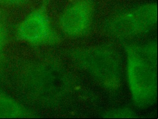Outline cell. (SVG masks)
Wrapping results in <instances>:
<instances>
[{
    "label": "cell",
    "instance_id": "obj_1",
    "mask_svg": "<svg viewBox=\"0 0 158 119\" xmlns=\"http://www.w3.org/2000/svg\"><path fill=\"white\" fill-rule=\"evenodd\" d=\"M156 48L151 44L132 46L127 51V73L134 102L148 106L156 97Z\"/></svg>",
    "mask_w": 158,
    "mask_h": 119
},
{
    "label": "cell",
    "instance_id": "obj_2",
    "mask_svg": "<svg viewBox=\"0 0 158 119\" xmlns=\"http://www.w3.org/2000/svg\"><path fill=\"white\" fill-rule=\"evenodd\" d=\"M58 72L55 67L44 65L28 68L23 79L26 92L39 101H49L56 97L59 88Z\"/></svg>",
    "mask_w": 158,
    "mask_h": 119
},
{
    "label": "cell",
    "instance_id": "obj_3",
    "mask_svg": "<svg viewBox=\"0 0 158 119\" xmlns=\"http://www.w3.org/2000/svg\"><path fill=\"white\" fill-rule=\"evenodd\" d=\"M156 6L147 5L127 11L110 22V31L122 37H132L148 31L156 22Z\"/></svg>",
    "mask_w": 158,
    "mask_h": 119
},
{
    "label": "cell",
    "instance_id": "obj_4",
    "mask_svg": "<svg viewBox=\"0 0 158 119\" xmlns=\"http://www.w3.org/2000/svg\"><path fill=\"white\" fill-rule=\"evenodd\" d=\"M83 64L98 81L105 86L115 87L119 81V64L110 50L96 49L85 51Z\"/></svg>",
    "mask_w": 158,
    "mask_h": 119
},
{
    "label": "cell",
    "instance_id": "obj_5",
    "mask_svg": "<svg viewBox=\"0 0 158 119\" xmlns=\"http://www.w3.org/2000/svg\"><path fill=\"white\" fill-rule=\"evenodd\" d=\"M93 17L92 4L85 0L77 1L64 10L60 19L61 28L69 36L80 37L90 29Z\"/></svg>",
    "mask_w": 158,
    "mask_h": 119
},
{
    "label": "cell",
    "instance_id": "obj_6",
    "mask_svg": "<svg viewBox=\"0 0 158 119\" xmlns=\"http://www.w3.org/2000/svg\"><path fill=\"white\" fill-rule=\"evenodd\" d=\"M21 40L30 44H46L54 38V32L48 15L40 10L33 11L22 21L18 29Z\"/></svg>",
    "mask_w": 158,
    "mask_h": 119
},
{
    "label": "cell",
    "instance_id": "obj_7",
    "mask_svg": "<svg viewBox=\"0 0 158 119\" xmlns=\"http://www.w3.org/2000/svg\"><path fill=\"white\" fill-rule=\"evenodd\" d=\"M27 114L23 106L17 101L3 93H0V117H22Z\"/></svg>",
    "mask_w": 158,
    "mask_h": 119
},
{
    "label": "cell",
    "instance_id": "obj_8",
    "mask_svg": "<svg viewBox=\"0 0 158 119\" xmlns=\"http://www.w3.org/2000/svg\"><path fill=\"white\" fill-rule=\"evenodd\" d=\"M6 31L0 23V57L2 55L4 47L6 46Z\"/></svg>",
    "mask_w": 158,
    "mask_h": 119
},
{
    "label": "cell",
    "instance_id": "obj_9",
    "mask_svg": "<svg viewBox=\"0 0 158 119\" xmlns=\"http://www.w3.org/2000/svg\"><path fill=\"white\" fill-rule=\"evenodd\" d=\"M4 1L10 3L18 4L22 3L27 0H4Z\"/></svg>",
    "mask_w": 158,
    "mask_h": 119
}]
</instances>
